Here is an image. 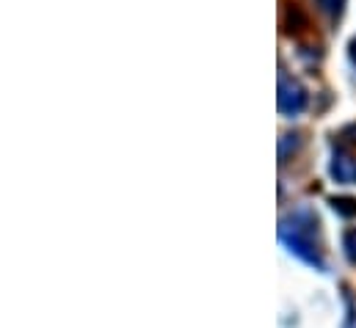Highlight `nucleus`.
Wrapping results in <instances>:
<instances>
[{
  "label": "nucleus",
  "mask_w": 356,
  "mask_h": 328,
  "mask_svg": "<svg viewBox=\"0 0 356 328\" xmlns=\"http://www.w3.org/2000/svg\"><path fill=\"white\" fill-rule=\"evenodd\" d=\"M332 210L340 215V218H356V199L354 196H332L329 199Z\"/></svg>",
  "instance_id": "nucleus-4"
},
{
  "label": "nucleus",
  "mask_w": 356,
  "mask_h": 328,
  "mask_svg": "<svg viewBox=\"0 0 356 328\" xmlns=\"http://www.w3.org/2000/svg\"><path fill=\"white\" fill-rule=\"evenodd\" d=\"M307 102H309V94H307V88H304L301 83L296 81V78H287V75L279 78V97H276V105H279V113H282V116L293 119V116L304 113Z\"/></svg>",
  "instance_id": "nucleus-1"
},
{
  "label": "nucleus",
  "mask_w": 356,
  "mask_h": 328,
  "mask_svg": "<svg viewBox=\"0 0 356 328\" xmlns=\"http://www.w3.org/2000/svg\"><path fill=\"white\" fill-rule=\"evenodd\" d=\"M298 147H301V136H296V133L284 136V138L279 141V163H287V161H290V152L296 155Z\"/></svg>",
  "instance_id": "nucleus-5"
},
{
  "label": "nucleus",
  "mask_w": 356,
  "mask_h": 328,
  "mask_svg": "<svg viewBox=\"0 0 356 328\" xmlns=\"http://www.w3.org/2000/svg\"><path fill=\"white\" fill-rule=\"evenodd\" d=\"M329 174L337 185H356V155L337 147L329 161Z\"/></svg>",
  "instance_id": "nucleus-2"
},
{
  "label": "nucleus",
  "mask_w": 356,
  "mask_h": 328,
  "mask_svg": "<svg viewBox=\"0 0 356 328\" xmlns=\"http://www.w3.org/2000/svg\"><path fill=\"white\" fill-rule=\"evenodd\" d=\"M348 58H351V64L356 67V39H351V44H348Z\"/></svg>",
  "instance_id": "nucleus-8"
},
{
  "label": "nucleus",
  "mask_w": 356,
  "mask_h": 328,
  "mask_svg": "<svg viewBox=\"0 0 356 328\" xmlns=\"http://www.w3.org/2000/svg\"><path fill=\"white\" fill-rule=\"evenodd\" d=\"M343 3H346V0H318V8H321L326 17L337 19V17L343 14Z\"/></svg>",
  "instance_id": "nucleus-6"
},
{
  "label": "nucleus",
  "mask_w": 356,
  "mask_h": 328,
  "mask_svg": "<svg viewBox=\"0 0 356 328\" xmlns=\"http://www.w3.org/2000/svg\"><path fill=\"white\" fill-rule=\"evenodd\" d=\"M343 248H346L348 262L356 265V229H348V232H346V238H343Z\"/></svg>",
  "instance_id": "nucleus-7"
},
{
  "label": "nucleus",
  "mask_w": 356,
  "mask_h": 328,
  "mask_svg": "<svg viewBox=\"0 0 356 328\" xmlns=\"http://www.w3.org/2000/svg\"><path fill=\"white\" fill-rule=\"evenodd\" d=\"M279 238H282V243L287 246L290 254H296V256L304 259L307 265L323 270V256H321V251H318V243H315V240H309V238H298V235H279Z\"/></svg>",
  "instance_id": "nucleus-3"
}]
</instances>
